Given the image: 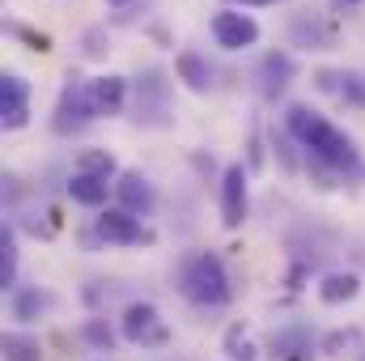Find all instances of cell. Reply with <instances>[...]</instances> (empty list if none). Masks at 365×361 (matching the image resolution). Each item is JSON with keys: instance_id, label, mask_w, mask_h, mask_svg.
I'll return each mask as SVG.
<instances>
[{"instance_id": "6da1fadb", "label": "cell", "mask_w": 365, "mask_h": 361, "mask_svg": "<svg viewBox=\"0 0 365 361\" xmlns=\"http://www.w3.org/2000/svg\"><path fill=\"white\" fill-rule=\"evenodd\" d=\"M284 123H289V132L310 149V158L314 162H327V166H336V171H353V175H361V162H357V145L331 123V119H323L319 111H310V106H289V115H284Z\"/></svg>"}, {"instance_id": "7a4b0ae2", "label": "cell", "mask_w": 365, "mask_h": 361, "mask_svg": "<svg viewBox=\"0 0 365 361\" xmlns=\"http://www.w3.org/2000/svg\"><path fill=\"white\" fill-rule=\"evenodd\" d=\"M182 293H187L195 306H225V302H230V276H225V264H221L212 251L187 260V268H182Z\"/></svg>"}, {"instance_id": "3957f363", "label": "cell", "mask_w": 365, "mask_h": 361, "mask_svg": "<svg viewBox=\"0 0 365 361\" xmlns=\"http://www.w3.org/2000/svg\"><path fill=\"white\" fill-rule=\"evenodd\" d=\"M119 332H123V340H132V345H140V349H162V345L170 340L166 319H162L158 306H149V302H132V306L123 310V319H119Z\"/></svg>"}, {"instance_id": "277c9868", "label": "cell", "mask_w": 365, "mask_h": 361, "mask_svg": "<svg viewBox=\"0 0 365 361\" xmlns=\"http://www.w3.org/2000/svg\"><path fill=\"white\" fill-rule=\"evenodd\" d=\"M98 238L110 243V247H149L158 234H153L136 213H128V208H106V213L98 217Z\"/></svg>"}, {"instance_id": "5b68a950", "label": "cell", "mask_w": 365, "mask_h": 361, "mask_svg": "<svg viewBox=\"0 0 365 361\" xmlns=\"http://www.w3.org/2000/svg\"><path fill=\"white\" fill-rule=\"evenodd\" d=\"M212 39L225 47V51H242L259 39V26L251 13H238V9H217L212 13Z\"/></svg>"}, {"instance_id": "8992f818", "label": "cell", "mask_w": 365, "mask_h": 361, "mask_svg": "<svg viewBox=\"0 0 365 361\" xmlns=\"http://www.w3.org/2000/svg\"><path fill=\"white\" fill-rule=\"evenodd\" d=\"M93 115V90L90 81H77V77H68V86H64V98H60V106H56V128L60 132H73V128H81V123H90Z\"/></svg>"}, {"instance_id": "52a82bcc", "label": "cell", "mask_w": 365, "mask_h": 361, "mask_svg": "<svg viewBox=\"0 0 365 361\" xmlns=\"http://www.w3.org/2000/svg\"><path fill=\"white\" fill-rule=\"evenodd\" d=\"M0 123H4V132H17L30 123V86L17 73L0 77Z\"/></svg>"}, {"instance_id": "ba28073f", "label": "cell", "mask_w": 365, "mask_h": 361, "mask_svg": "<svg viewBox=\"0 0 365 361\" xmlns=\"http://www.w3.org/2000/svg\"><path fill=\"white\" fill-rule=\"evenodd\" d=\"M221 221L230 230H238L247 221V171L242 166H230L221 175Z\"/></svg>"}, {"instance_id": "9c48e42d", "label": "cell", "mask_w": 365, "mask_h": 361, "mask_svg": "<svg viewBox=\"0 0 365 361\" xmlns=\"http://www.w3.org/2000/svg\"><path fill=\"white\" fill-rule=\"evenodd\" d=\"M115 195H119V208H128L136 217H145L153 208V187H149V179L140 171H123L119 183H115Z\"/></svg>"}, {"instance_id": "30bf717a", "label": "cell", "mask_w": 365, "mask_h": 361, "mask_svg": "<svg viewBox=\"0 0 365 361\" xmlns=\"http://www.w3.org/2000/svg\"><path fill=\"white\" fill-rule=\"evenodd\" d=\"M357 293H361L357 272H327V276L319 280V298H323L327 306H344V302H353Z\"/></svg>"}, {"instance_id": "8fae6325", "label": "cell", "mask_w": 365, "mask_h": 361, "mask_svg": "<svg viewBox=\"0 0 365 361\" xmlns=\"http://www.w3.org/2000/svg\"><path fill=\"white\" fill-rule=\"evenodd\" d=\"M90 90H93V111L98 115H119L123 111V98H128L123 77H98V81H90Z\"/></svg>"}, {"instance_id": "7c38bea8", "label": "cell", "mask_w": 365, "mask_h": 361, "mask_svg": "<svg viewBox=\"0 0 365 361\" xmlns=\"http://www.w3.org/2000/svg\"><path fill=\"white\" fill-rule=\"evenodd\" d=\"M68 195L77 200V204H86V208H102L106 204V179H93V175H73L68 179Z\"/></svg>"}, {"instance_id": "4fadbf2b", "label": "cell", "mask_w": 365, "mask_h": 361, "mask_svg": "<svg viewBox=\"0 0 365 361\" xmlns=\"http://www.w3.org/2000/svg\"><path fill=\"white\" fill-rule=\"evenodd\" d=\"M47 306H51V293H43L38 285H26V289H17V298H13V319L30 323V319H38Z\"/></svg>"}, {"instance_id": "5bb4252c", "label": "cell", "mask_w": 365, "mask_h": 361, "mask_svg": "<svg viewBox=\"0 0 365 361\" xmlns=\"http://www.w3.org/2000/svg\"><path fill=\"white\" fill-rule=\"evenodd\" d=\"M175 68H179V77L191 86L195 93H204L208 86H212V68L195 56V51H179V60H175Z\"/></svg>"}, {"instance_id": "9a60e30c", "label": "cell", "mask_w": 365, "mask_h": 361, "mask_svg": "<svg viewBox=\"0 0 365 361\" xmlns=\"http://www.w3.org/2000/svg\"><path fill=\"white\" fill-rule=\"evenodd\" d=\"M13 280H17V238L13 230H0V285L13 289Z\"/></svg>"}, {"instance_id": "2e32d148", "label": "cell", "mask_w": 365, "mask_h": 361, "mask_svg": "<svg viewBox=\"0 0 365 361\" xmlns=\"http://www.w3.org/2000/svg\"><path fill=\"white\" fill-rule=\"evenodd\" d=\"M77 171H81V175H93V179H110V175H115V158H110L106 149H86V153L77 158Z\"/></svg>"}, {"instance_id": "e0dca14e", "label": "cell", "mask_w": 365, "mask_h": 361, "mask_svg": "<svg viewBox=\"0 0 365 361\" xmlns=\"http://www.w3.org/2000/svg\"><path fill=\"white\" fill-rule=\"evenodd\" d=\"M4 361H38V340H30V336H4Z\"/></svg>"}, {"instance_id": "ac0fdd59", "label": "cell", "mask_w": 365, "mask_h": 361, "mask_svg": "<svg viewBox=\"0 0 365 361\" xmlns=\"http://www.w3.org/2000/svg\"><path fill=\"white\" fill-rule=\"evenodd\" d=\"M225 349H230V357H234V361H255V357H259V353H255V345H251L242 332H230Z\"/></svg>"}, {"instance_id": "d6986e66", "label": "cell", "mask_w": 365, "mask_h": 361, "mask_svg": "<svg viewBox=\"0 0 365 361\" xmlns=\"http://www.w3.org/2000/svg\"><path fill=\"white\" fill-rule=\"evenodd\" d=\"M264 73H268V77H276L272 90H280V86H284V77L293 73V64H289V56H268V60H264Z\"/></svg>"}, {"instance_id": "ffe728a7", "label": "cell", "mask_w": 365, "mask_h": 361, "mask_svg": "<svg viewBox=\"0 0 365 361\" xmlns=\"http://www.w3.org/2000/svg\"><path fill=\"white\" fill-rule=\"evenodd\" d=\"M340 81H344V86H340V93H344V98H353L357 106H365V81H361V77H357V73H344Z\"/></svg>"}, {"instance_id": "44dd1931", "label": "cell", "mask_w": 365, "mask_h": 361, "mask_svg": "<svg viewBox=\"0 0 365 361\" xmlns=\"http://www.w3.org/2000/svg\"><path fill=\"white\" fill-rule=\"evenodd\" d=\"M86 340H93V345H106V349H110V340H115V336H110V327H102V323H86Z\"/></svg>"}, {"instance_id": "7402d4cb", "label": "cell", "mask_w": 365, "mask_h": 361, "mask_svg": "<svg viewBox=\"0 0 365 361\" xmlns=\"http://www.w3.org/2000/svg\"><path fill=\"white\" fill-rule=\"evenodd\" d=\"M349 345H357V332H336V336H327V353H336V349H349Z\"/></svg>"}, {"instance_id": "603a6c76", "label": "cell", "mask_w": 365, "mask_h": 361, "mask_svg": "<svg viewBox=\"0 0 365 361\" xmlns=\"http://www.w3.org/2000/svg\"><path fill=\"white\" fill-rule=\"evenodd\" d=\"M242 4H276V0H242Z\"/></svg>"}, {"instance_id": "cb8c5ba5", "label": "cell", "mask_w": 365, "mask_h": 361, "mask_svg": "<svg viewBox=\"0 0 365 361\" xmlns=\"http://www.w3.org/2000/svg\"><path fill=\"white\" fill-rule=\"evenodd\" d=\"M110 4H128V0H110Z\"/></svg>"}, {"instance_id": "d4e9b609", "label": "cell", "mask_w": 365, "mask_h": 361, "mask_svg": "<svg viewBox=\"0 0 365 361\" xmlns=\"http://www.w3.org/2000/svg\"><path fill=\"white\" fill-rule=\"evenodd\" d=\"M349 4H353V0H349Z\"/></svg>"}]
</instances>
